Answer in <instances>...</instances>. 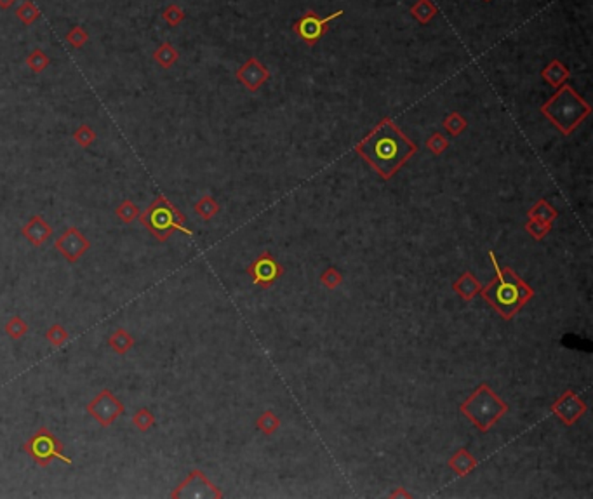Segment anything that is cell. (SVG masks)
Returning a JSON list of instances; mask_svg holds the SVG:
<instances>
[{
    "label": "cell",
    "mask_w": 593,
    "mask_h": 499,
    "mask_svg": "<svg viewBox=\"0 0 593 499\" xmlns=\"http://www.w3.org/2000/svg\"><path fill=\"white\" fill-rule=\"evenodd\" d=\"M355 150L383 177L393 176L402 164L416 153V146L405 138L390 119L381 120Z\"/></svg>",
    "instance_id": "obj_1"
},
{
    "label": "cell",
    "mask_w": 593,
    "mask_h": 499,
    "mask_svg": "<svg viewBox=\"0 0 593 499\" xmlns=\"http://www.w3.org/2000/svg\"><path fill=\"white\" fill-rule=\"evenodd\" d=\"M590 110L592 108L588 103L567 84L561 86L552 99H548L541 106V112L545 113L546 119H550L565 134L572 133L579 126V122L588 115Z\"/></svg>",
    "instance_id": "obj_2"
},
{
    "label": "cell",
    "mask_w": 593,
    "mask_h": 499,
    "mask_svg": "<svg viewBox=\"0 0 593 499\" xmlns=\"http://www.w3.org/2000/svg\"><path fill=\"white\" fill-rule=\"evenodd\" d=\"M139 223L150 232L153 239L159 242H166L174 232H183L185 235L192 237V230L185 226V214H181L179 209L164 195H159L145 213L139 214Z\"/></svg>",
    "instance_id": "obj_3"
},
{
    "label": "cell",
    "mask_w": 593,
    "mask_h": 499,
    "mask_svg": "<svg viewBox=\"0 0 593 499\" xmlns=\"http://www.w3.org/2000/svg\"><path fill=\"white\" fill-rule=\"evenodd\" d=\"M23 451L39 464L40 468H48L52 461H61L72 464V460L65 454V445L58 437L52 435L48 428H39L23 445Z\"/></svg>",
    "instance_id": "obj_4"
},
{
    "label": "cell",
    "mask_w": 593,
    "mask_h": 499,
    "mask_svg": "<svg viewBox=\"0 0 593 499\" xmlns=\"http://www.w3.org/2000/svg\"><path fill=\"white\" fill-rule=\"evenodd\" d=\"M465 414L470 416L482 430H487L492 423L499 418V414L505 413L503 402L492 395L487 387L478 388L477 393L463 405Z\"/></svg>",
    "instance_id": "obj_5"
},
{
    "label": "cell",
    "mask_w": 593,
    "mask_h": 499,
    "mask_svg": "<svg viewBox=\"0 0 593 499\" xmlns=\"http://www.w3.org/2000/svg\"><path fill=\"white\" fill-rule=\"evenodd\" d=\"M86 411L95 418L96 423H99V427L108 428L110 424H113V421L122 416L126 407L112 391L105 388L87 404Z\"/></svg>",
    "instance_id": "obj_6"
},
{
    "label": "cell",
    "mask_w": 593,
    "mask_h": 499,
    "mask_svg": "<svg viewBox=\"0 0 593 499\" xmlns=\"http://www.w3.org/2000/svg\"><path fill=\"white\" fill-rule=\"evenodd\" d=\"M343 14H344L343 11H336L333 12V14L326 16V18H320V16H317V12L307 11L296 23H294L293 30L301 40H304V42L308 43V46H315L318 40L326 35V32L329 30L331 21H334V19H338Z\"/></svg>",
    "instance_id": "obj_7"
},
{
    "label": "cell",
    "mask_w": 593,
    "mask_h": 499,
    "mask_svg": "<svg viewBox=\"0 0 593 499\" xmlns=\"http://www.w3.org/2000/svg\"><path fill=\"white\" fill-rule=\"evenodd\" d=\"M55 249L65 257L68 263H77L87 251L90 249V242L79 228L70 226L58 239L55 240Z\"/></svg>",
    "instance_id": "obj_8"
},
{
    "label": "cell",
    "mask_w": 593,
    "mask_h": 499,
    "mask_svg": "<svg viewBox=\"0 0 593 499\" xmlns=\"http://www.w3.org/2000/svg\"><path fill=\"white\" fill-rule=\"evenodd\" d=\"M171 498H221V492L216 491L202 471H192L190 477L171 494Z\"/></svg>",
    "instance_id": "obj_9"
},
{
    "label": "cell",
    "mask_w": 593,
    "mask_h": 499,
    "mask_svg": "<svg viewBox=\"0 0 593 499\" xmlns=\"http://www.w3.org/2000/svg\"><path fill=\"white\" fill-rule=\"evenodd\" d=\"M237 79L249 90H257L270 79V70H268L260 59L253 56V58L247 59V61L237 70Z\"/></svg>",
    "instance_id": "obj_10"
},
{
    "label": "cell",
    "mask_w": 593,
    "mask_h": 499,
    "mask_svg": "<svg viewBox=\"0 0 593 499\" xmlns=\"http://www.w3.org/2000/svg\"><path fill=\"white\" fill-rule=\"evenodd\" d=\"M522 289L524 287L521 286V284L517 282L515 279L507 280L505 277H501V284H499V287H496L494 289V304L498 303V308H503V306H514V310L517 306L515 304L521 303V301L525 300V296H529V294H522Z\"/></svg>",
    "instance_id": "obj_11"
},
{
    "label": "cell",
    "mask_w": 593,
    "mask_h": 499,
    "mask_svg": "<svg viewBox=\"0 0 593 499\" xmlns=\"http://www.w3.org/2000/svg\"><path fill=\"white\" fill-rule=\"evenodd\" d=\"M23 237H25L26 240H28L30 244H32L33 247H40L43 246V242L48 239H51L52 237V228L51 224L48 223V221L43 219L42 216H32L28 219V223L25 224L21 228Z\"/></svg>",
    "instance_id": "obj_12"
},
{
    "label": "cell",
    "mask_w": 593,
    "mask_h": 499,
    "mask_svg": "<svg viewBox=\"0 0 593 499\" xmlns=\"http://www.w3.org/2000/svg\"><path fill=\"white\" fill-rule=\"evenodd\" d=\"M541 75H543V79L546 80V82L550 84V86L561 87V86H564L565 80L569 79L571 72H569L567 66L562 65L558 59H554V61L546 65V68L543 70Z\"/></svg>",
    "instance_id": "obj_13"
},
{
    "label": "cell",
    "mask_w": 593,
    "mask_h": 499,
    "mask_svg": "<svg viewBox=\"0 0 593 499\" xmlns=\"http://www.w3.org/2000/svg\"><path fill=\"white\" fill-rule=\"evenodd\" d=\"M134 344H136L134 337L130 336L126 329H122V327L113 331L108 337V346L112 348L113 353L117 355H126L127 351L133 350Z\"/></svg>",
    "instance_id": "obj_14"
},
{
    "label": "cell",
    "mask_w": 593,
    "mask_h": 499,
    "mask_svg": "<svg viewBox=\"0 0 593 499\" xmlns=\"http://www.w3.org/2000/svg\"><path fill=\"white\" fill-rule=\"evenodd\" d=\"M153 59H155L162 68H171V66L176 65L177 59H179V52H177L169 42H164L160 43L159 48L155 49V52H153Z\"/></svg>",
    "instance_id": "obj_15"
},
{
    "label": "cell",
    "mask_w": 593,
    "mask_h": 499,
    "mask_svg": "<svg viewBox=\"0 0 593 499\" xmlns=\"http://www.w3.org/2000/svg\"><path fill=\"white\" fill-rule=\"evenodd\" d=\"M411 14L418 19L420 23H430L437 14V8L431 0H418L416 4L411 8Z\"/></svg>",
    "instance_id": "obj_16"
},
{
    "label": "cell",
    "mask_w": 593,
    "mask_h": 499,
    "mask_svg": "<svg viewBox=\"0 0 593 499\" xmlns=\"http://www.w3.org/2000/svg\"><path fill=\"white\" fill-rule=\"evenodd\" d=\"M51 65V58L48 52H43L42 49H33L28 56H26V66L32 70L33 73H42L43 70H48Z\"/></svg>",
    "instance_id": "obj_17"
},
{
    "label": "cell",
    "mask_w": 593,
    "mask_h": 499,
    "mask_svg": "<svg viewBox=\"0 0 593 499\" xmlns=\"http://www.w3.org/2000/svg\"><path fill=\"white\" fill-rule=\"evenodd\" d=\"M275 268H277L275 263H273V261H268L266 263V256H264L263 260L254 263V266L251 268V271L254 273L256 282H266V280L275 279Z\"/></svg>",
    "instance_id": "obj_18"
},
{
    "label": "cell",
    "mask_w": 593,
    "mask_h": 499,
    "mask_svg": "<svg viewBox=\"0 0 593 499\" xmlns=\"http://www.w3.org/2000/svg\"><path fill=\"white\" fill-rule=\"evenodd\" d=\"M16 16H18V19L23 25L30 26L40 18V9L37 8L35 2H32V0H25L18 8V11H16Z\"/></svg>",
    "instance_id": "obj_19"
},
{
    "label": "cell",
    "mask_w": 593,
    "mask_h": 499,
    "mask_svg": "<svg viewBox=\"0 0 593 499\" xmlns=\"http://www.w3.org/2000/svg\"><path fill=\"white\" fill-rule=\"evenodd\" d=\"M115 214H117V217L122 221V223L130 224L133 221L138 219L139 214H142V211H139V207L136 206L133 200H124V202H120L119 206H117Z\"/></svg>",
    "instance_id": "obj_20"
},
{
    "label": "cell",
    "mask_w": 593,
    "mask_h": 499,
    "mask_svg": "<svg viewBox=\"0 0 593 499\" xmlns=\"http://www.w3.org/2000/svg\"><path fill=\"white\" fill-rule=\"evenodd\" d=\"M28 329H30L28 324H26L25 320L19 317V315H16V317H11V319H9L4 326L6 334H8V336L14 341L25 337L26 333H28Z\"/></svg>",
    "instance_id": "obj_21"
},
{
    "label": "cell",
    "mask_w": 593,
    "mask_h": 499,
    "mask_svg": "<svg viewBox=\"0 0 593 499\" xmlns=\"http://www.w3.org/2000/svg\"><path fill=\"white\" fill-rule=\"evenodd\" d=\"M133 424H134V428H136V430L150 431L153 427H155V416H153L152 411L146 409V407H143V409H138L136 413H134Z\"/></svg>",
    "instance_id": "obj_22"
},
{
    "label": "cell",
    "mask_w": 593,
    "mask_h": 499,
    "mask_svg": "<svg viewBox=\"0 0 593 499\" xmlns=\"http://www.w3.org/2000/svg\"><path fill=\"white\" fill-rule=\"evenodd\" d=\"M217 211H220V206H217V202L211 195H204L202 199L195 204V213L206 221H209L211 217L216 216Z\"/></svg>",
    "instance_id": "obj_23"
},
{
    "label": "cell",
    "mask_w": 593,
    "mask_h": 499,
    "mask_svg": "<svg viewBox=\"0 0 593 499\" xmlns=\"http://www.w3.org/2000/svg\"><path fill=\"white\" fill-rule=\"evenodd\" d=\"M73 139H75L77 145L82 146V148H89V146L96 141V133L90 126L82 124V126L77 127L75 133H73Z\"/></svg>",
    "instance_id": "obj_24"
},
{
    "label": "cell",
    "mask_w": 593,
    "mask_h": 499,
    "mask_svg": "<svg viewBox=\"0 0 593 499\" xmlns=\"http://www.w3.org/2000/svg\"><path fill=\"white\" fill-rule=\"evenodd\" d=\"M46 337H48V341L55 348H61L63 344L68 341L70 334H68V331H66L65 327L61 326V324H52V326L48 329V333H46Z\"/></svg>",
    "instance_id": "obj_25"
},
{
    "label": "cell",
    "mask_w": 593,
    "mask_h": 499,
    "mask_svg": "<svg viewBox=\"0 0 593 499\" xmlns=\"http://www.w3.org/2000/svg\"><path fill=\"white\" fill-rule=\"evenodd\" d=\"M66 42H68L73 49H82L84 46L89 42V33H87L82 26H73V28L66 33Z\"/></svg>",
    "instance_id": "obj_26"
},
{
    "label": "cell",
    "mask_w": 593,
    "mask_h": 499,
    "mask_svg": "<svg viewBox=\"0 0 593 499\" xmlns=\"http://www.w3.org/2000/svg\"><path fill=\"white\" fill-rule=\"evenodd\" d=\"M185 16H186L185 11H183V9H181L179 6H176V4L167 6V8L164 9V12H162L164 21H166L169 26H177L181 21H183V19H185Z\"/></svg>",
    "instance_id": "obj_27"
},
{
    "label": "cell",
    "mask_w": 593,
    "mask_h": 499,
    "mask_svg": "<svg viewBox=\"0 0 593 499\" xmlns=\"http://www.w3.org/2000/svg\"><path fill=\"white\" fill-rule=\"evenodd\" d=\"M444 127L449 130V133L456 136V134H460L461 130L467 127V122H465V119L460 115V113L454 112V113H449L447 119L444 120Z\"/></svg>",
    "instance_id": "obj_28"
},
{
    "label": "cell",
    "mask_w": 593,
    "mask_h": 499,
    "mask_svg": "<svg viewBox=\"0 0 593 499\" xmlns=\"http://www.w3.org/2000/svg\"><path fill=\"white\" fill-rule=\"evenodd\" d=\"M427 146L431 150V152L435 153V155H438V153H442L445 148H447V139H445L444 134L435 133L434 136H431V138L428 139Z\"/></svg>",
    "instance_id": "obj_29"
},
{
    "label": "cell",
    "mask_w": 593,
    "mask_h": 499,
    "mask_svg": "<svg viewBox=\"0 0 593 499\" xmlns=\"http://www.w3.org/2000/svg\"><path fill=\"white\" fill-rule=\"evenodd\" d=\"M14 4H16V0H0V9L8 11V9H11Z\"/></svg>",
    "instance_id": "obj_30"
},
{
    "label": "cell",
    "mask_w": 593,
    "mask_h": 499,
    "mask_svg": "<svg viewBox=\"0 0 593 499\" xmlns=\"http://www.w3.org/2000/svg\"><path fill=\"white\" fill-rule=\"evenodd\" d=\"M485 2H491V0H485Z\"/></svg>",
    "instance_id": "obj_31"
}]
</instances>
